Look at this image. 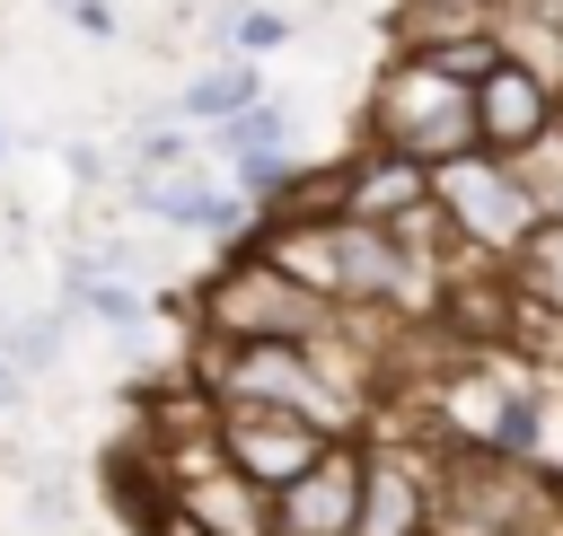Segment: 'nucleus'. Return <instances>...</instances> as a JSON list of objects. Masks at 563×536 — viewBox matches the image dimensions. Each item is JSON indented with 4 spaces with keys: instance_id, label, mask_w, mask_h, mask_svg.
I'll list each match as a JSON object with an SVG mask.
<instances>
[{
    "instance_id": "obj_1",
    "label": "nucleus",
    "mask_w": 563,
    "mask_h": 536,
    "mask_svg": "<svg viewBox=\"0 0 563 536\" xmlns=\"http://www.w3.org/2000/svg\"><path fill=\"white\" fill-rule=\"evenodd\" d=\"M334 316H343V308H325L308 281H290L264 246L211 255V272L185 290L194 343H325Z\"/></svg>"
},
{
    "instance_id": "obj_2",
    "label": "nucleus",
    "mask_w": 563,
    "mask_h": 536,
    "mask_svg": "<svg viewBox=\"0 0 563 536\" xmlns=\"http://www.w3.org/2000/svg\"><path fill=\"white\" fill-rule=\"evenodd\" d=\"M361 141L422 158V167L466 158L475 149V79L440 70L431 53H387L369 79V105H361Z\"/></svg>"
},
{
    "instance_id": "obj_3",
    "label": "nucleus",
    "mask_w": 563,
    "mask_h": 536,
    "mask_svg": "<svg viewBox=\"0 0 563 536\" xmlns=\"http://www.w3.org/2000/svg\"><path fill=\"white\" fill-rule=\"evenodd\" d=\"M431 211H440V228H449L466 255H493V264H510V246L537 228L528 176H519L510 158H493V149H466V158L431 167Z\"/></svg>"
},
{
    "instance_id": "obj_4",
    "label": "nucleus",
    "mask_w": 563,
    "mask_h": 536,
    "mask_svg": "<svg viewBox=\"0 0 563 536\" xmlns=\"http://www.w3.org/2000/svg\"><path fill=\"white\" fill-rule=\"evenodd\" d=\"M123 202L141 211V220H158V228H176V237H202V246H246L255 237V202L211 167V158H194V167H167V176H123Z\"/></svg>"
},
{
    "instance_id": "obj_5",
    "label": "nucleus",
    "mask_w": 563,
    "mask_h": 536,
    "mask_svg": "<svg viewBox=\"0 0 563 536\" xmlns=\"http://www.w3.org/2000/svg\"><path fill=\"white\" fill-rule=\"evenodd\" d=\"M563 132V88L510 44L484 79H475V149H493V158H528V149H545Z\"/></svg>"
},
{
    "instance_id": "obj_6",
    "label": "nucleus",
    "mask_w": 563,
    "mask_h": 536,
    "mask_svg": "<svg viewBox=\"0 0 563 536\" xmlns=\"http://www.w3.org/2000/svg\"><path fill=\"white\" fill-rule=\"evenodd\" d=\"M211 439H220V457L255 483V492H282V483H299L334 439L317 431V422H299V413H273V404H211Z\"/></svg>"
},
{
    "instance_id": "obj_7",
    "label": "nucleus",
    "mask_w": 563,
    "mask_h": 536,
    "mask_svg": "<svg viewBox=\"0 0 563 536\" xmlns=\"http://www.w3.org/2000/svg\"><path fill=\"white\" fill-rule=\"evenodd\" d=\"M369 439V466H361V510L343 536H431V457L413 439Z\"/></svg>"
},
{
    "instance_id": "obj_8",
    "label": "nucleus",
    "mask_w": 563,
    "mask_h": 536,
    "mask_svg": "<svg viewBox=\"0 0 563 536\" xmlns=\"http://www.w3.org/2000/svg\"><path fill=\"white\" fill-rule=\"evenodd\" d=\"M334 211H343V220L405 228V220L431 211V167H422V158H396V149H378V141H361V149L334 158Z\"/></svg>"
},
{
    "instance_id": "obj_9",
    "label": "nucleus",
    "mask_w": 563,
    "mask_h": 536,
    "mask_svg": "<svg viewBox=\"0 0 563 536\" xmlns=\"http://www.w3.org/2000/svg\"><path fill=\"white\" fill-rule=\"evenodd\" d=\"M361 466H369V439H334L299 483L273 492V536H343L361 510Z\"/></svg>"
},
{
    "instance_id": "obj_10",
    "label": "nucleus",
    "mask_w": 563,
    "mask_h": 536,
    "mask_svg": "<svg viewBox=\"0 0 563 536\" xmlns=\"http://www.w3.org/2000/svg\"><path fill=\"white\" fill-rule=\"evenodd\" d=\"M62 308L88 316V325H106V334H141V325H150V281H123V272H106L88 246H70V255H62Z\"/></svg>"
},
{
    "instance_id": "obj_11",
    "label": "nucleus",
    "mask_w": 563,
    "mask_h": 536,
    "mask_svg": "<svg viewBox=\"0 0 563 536\" xmlns=\"http://www.w3.org/2000/svg\"><path fill=\"white\" fill-rule=\"evenodd\" d=\"M264 97V62H246V53H220V62H202V70H185V88L167 97L194 132H211V123H229V114H246Z\"/></svg>"
},
{
    "instance_id": "obj_12",
    "label": "nucleus",
    "mask_w": 563,
    "mask_h": 536,
    "mask_svg": "<svg viewBox=\"0 0 563 536\" xmlns=\"http://www.w3.org/2000/svg\"><path fill=\"white\" fill-rule=\"evenodd\" d=\"M501 281H510V299H519V308H537L545 325H563V220H537V228L510 246Z\"/></svg>"
},
{
    "instance_id": "obj_13",
    "label": "nucleus",
    "mask_w": 563,
    "mask_h": 536,
    "mask_svg": "<svg viewBox=\"0 0 563 536\" xmlns=\"http://www.w3.org/2000/svg\"><path fill=\"white\" fill-rule=\"evenodd\" d=\"M62 351H70V308L62 299L53 308H0V360L18 378H53Z\"/></svg>"
},
{
    "instance_id": "obj_14",
    "label": "nucleus",
    "mask_w": 563,
    "mask_h": 536,
    "mask_svg": "<svg viewBox=\"0 0 563 536\" xmlns=\"http://www.w3.org/2000/svg\"><path fill=\"white\" fill-rule=\"evenodd\" d=\"M246 149H290V105L255 97L246 114H229V123L202 132V158H211V167H229V158H246Z\"/></svg>"
},
{
    "instance_id": "obj_15",
    "label": "nucleus",
    "mask_w": 563,
    "mask_h": 536,
    "mask_svg": "<svg viewBox=\"0 0 563 536\" xmlns=\"http://www.w3.org/2000/svg\"><path fill=\"white\" fill-rule=\"evenodd\" d=\"M220 35H229V53H246V62H255V53H282V44H290V18H282V9H264V0H238Z\"/></svg>"
},
{
    "instance_id": "obj_16",
    "label": "nucleus",
    "mask_w": 563,
    "mask_h": 536,
    "mask_svg": "<svg viewBox=\"0 0 563 536\" xmlns=\"http://www.w3.org/2000/svg\"><path fill=\"white\" fill-rule=\"evenodd\" d=\"M26 518H35L44 536H62V527L79 518V501H70V474H62L53 457H35V474H26Z\"/></svg>"
},
{
    "instance_id": "obj_17",
    "label": "nucleus",
    "mask_w": 563,
    "mask_h": 536,
    "mask_svg": "<svg viewBox=\"0 0 563 536\" xmlns=\"http://www.w3.org/2000/svg\"><path fill=\"white\" fill-rule=\"evenodd\" d=\"M519 176H528V202H537V220H563V132L545 141V149H528V158H510Z\"/></svg>"
},
{
    "instance_id": "obj_18",
    "label": "nucleus",
    "mask_w": 563,
    "mask_h": 536,
    "mask_svg": "<svg viewBox=\"0 0 563 536\" xmlns=\"http://www.w3.org/2000/svg\"><path fill=\"white\" fill-rule=\"evenodd\" d=\"M44 9H53V18H70V26H79V35H97V44H106V35H123V18H114L106 0H44Z\"/></svg>"
},
{
    "instance_id": "obj_19",
    "label": "nucleus",
    "mask_w": 563,
    "mask_h": 536,
    "mask_svg": "<svg viewBox=\"0 0 563 536\" xmlns=\"http://www.w3.org/2000/svg\"><path fill=\"white\" fill-rule=\"evenodd\" d=\"M62 167H70L79 185H106V176H114V158H106L97 141H62Z\"/></svg>"
},
{
    "instance_id": "obj_20",
    "label": "nucleus",
    "mask_w": 563,
    "mask_h": 536,
    "mask_svg": "<svg viewBox=\"0 0 563 536\" xmlns=\"http://www.w3.org/2000/svg\"><path fill=\"white\" fill-rule=\"evenodd\" d=\"M141 536H211V527H202L194 510H176V492H167V501H158V518H150Z\"/></svg>"
},
{
    "instance_id": "obj_21",
    "label": "nucleus",
    "mask_w": 563,
    "mask_h": 536,
    "mask_svg": "<svg viewBox=\"0 0 563 536\" xmlns=\"http://www.w3.org/2000/svg\"><path fill=\"white\" fill-rule=\"evenodd\" d=\"M26 387H35V378H18V369L0 360V413H18V404H26Z\"/></svg>"
},
{
    "instance_id": "obj_22",
    "label": "nucleus",
    "mask_w": 563,
    "mask_h": 536,
    "mask_svg": "<svg viewBox=\"0 0 563 536\" xmlns=\"http://www.w3.org/2000/svg\"><path fill=\"white\" fill-rule=\"evenodd\" d=\"M545 44H554V62H545V79L563 88V0H554V18H545Z\"/></svg>"
},
{
    "instance_id": "obj_23",
    "label": "nucleus",
    "mask_w": 563,
    "mask_h": 536,
    "mask_svg": "<svg viewBox=\"0 0 563 536\" xmlns=\"http://www.w3.org/2000/svg\"><path fill=\"white\" fill-rule=\"evenodd\" d=\"M475 9H493V26H501V0H475Z\"/></svg>"
},
{
    "instance_id": "obj_24",
    "label": "nucleus",
    "mask_w": 563,
    "mask_h": 536,
    "mask_svg": "<svg viewBox=\"0 0 563 536\" xmlns=\"http://www.w3.org/2000/svg\"><path fill=\"white\" fill-rule=\"evenodd\" d=\"M0 158H9V123H0Z\"/></svg>"
},
{
    "instance_id": "obj_25",
    "label": "nucleus",
    "mask_w": 563,
    "mask_h": 536,
    "mask_svg": "<svg viewBox=\"0 0 563 536\" xmlns=\"http://www.w3.org/2000/svg\"><path fill=\"white\" fill-rule=\"evenodd\" d=\"M554 536H563V518H554Z\"/></svg>"
}]
</instances>
